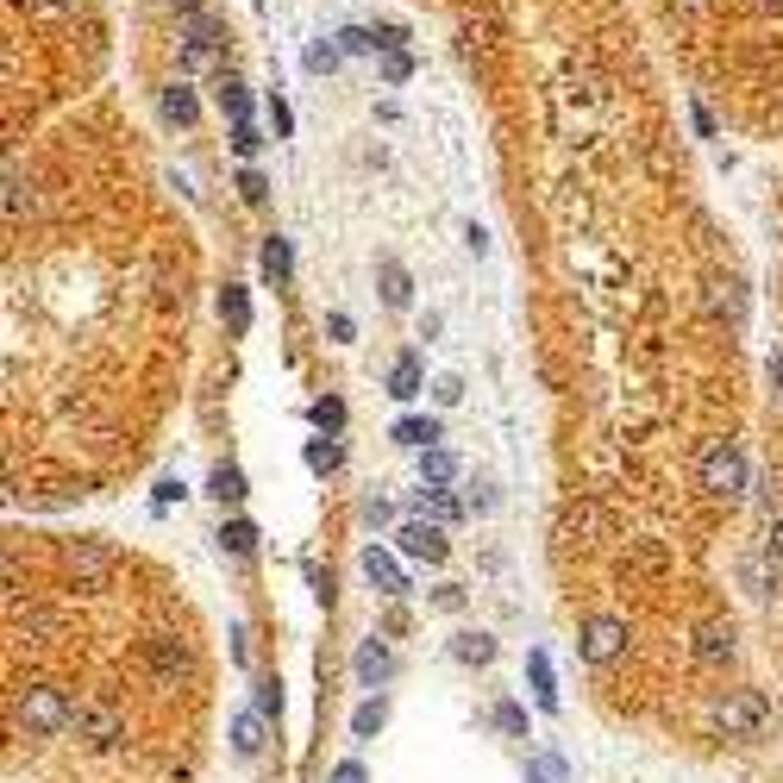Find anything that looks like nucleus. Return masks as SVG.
<instances>
[{
  "instance_id": "nucleus-1",
  "label": "nucleus",
  "mask_w": 783,
  "mask_h": 783,
  "mask_svg": "<svg viewBox=\"0 0 783 783\" xmlns=\"http://www.w3.org/2000/svg\"><path fill=\"white\" fill-rule=\"evenodd\" d=\"M13 715H19V727H26V733H38V740H57V733L76 727L82 708L69 702L63 690H51V683H26V690L13 696Z\"/></svg>"
},
{
  "instance_id": "nucleus-2",
  "label": "nucleus",
  "mask_w": 783,
  "mask_h": 783,
  "mask_svg": "<svg viewBox=\"0 0 783 783\" xmlns=\"http://www.w3.org/2000/svg\"><path fill=\"white\" fill-rule=\"evenodd\" d=\"M696 477H702V489L715 495V502H740L746 483H752V464L740 452V439H715V445H708L702 464H696Z\"/></svg>"
},
{
  "instance_id": "nucleus-3",
  "label": "nucleus",
  "mask_w": 783,
  "mask_h": 783,
  "mask_svg": "<svg viewBox=\"0 0 783 783\" xmlns=\"http://www.w3.org/2000/svg\"><path fill=\"white\" fill-rule=\"evenodd\" d=\"M708 715H715V727L733 733V740H758V733L777 721V708H771L765 690H727L715 708H708Z\"/></svg>"
},
{
  "instance_id": "nucleus-4",
  "label": "nucleus",
  "mask_w": 783,
  "mask_h": 783,
  "mask_svg": "<svg viewBox=\"0 0 783 783\" xmlns=\"http://www.w3.org/2000/svg\"><path fill=\"white\" fill-rule=\"evenodd\" d=\"M63 564H69V577H76L82 589H101L113 577V564H120V552H113L107 539H69Z\"/></svg>"
},
{
  "instance_id": "nucleus-5",
  "label": "nucleus",
  "mask_w": 783,
  "mask_h": 783,
  "mask_svg": "<svg viewBox=\"0 0 783 783\" xmlns=\"http://www.w3.org/2000/svg\"><path fill=\"white\" fill-rule=\"evenodd\" d=\"M577 646H583L589 664H614V658L627 652V621H621V614H589L583 633H577Z\"/></svg>"
},
{
  "instance_id": "nucleus-6",
  "label": "nucleus",
  "mask_w": 783,
  "mask_h": 783,
  "mask_svg": "<svg viewBox=\"0 0 783 783\" xmlns=\"http://www.w3.org/2000/svg\"><path fill=\"white\" fill-rule=\"evenodd\" d=\"M395 545H401V558H420V564H445V527L439 520H426V514H408L401 520V533H395Z\"/></svg>"
},
{
  "instance_id": "nucleus-7",
  "label": "nucleus",
  "mask_w": 783,
  "mask_h": 783,
  "mask_svg": "<svg viewBox=\"0 0 783 783\" xmlns=\"http://www.w3.org/2000/svg\"><path fill=\"white\" fill-rule=\"evenodd\" d=\"M351 677H358V690H383V683L395 677V652H389V639H364L358 658H351Z\"/></svg>"
},
{
  "instance_id": "nucleus-8",
  "label": "nucleus",
  "mask_w": 783,
  "mask_h": 783,
  "mask_svg": "<svg viewBox=\"0 0 783 783\" xmlns=\"http://www.w3.org/2000/svg\"><path fill=\"white\" fill-rule=\"evenodd\" d=\"M145 664H151L157 683H176V677H188V664H195V658H188V646H182L176 633H157V639H145Z\"/></svg>"
},
{
  "instance_id": "nucleus-9",
  "label": "nucleus",
  "mask_w": 783,
  "mask_h": 783,
  "mask_svg": "<svg viewBox=\"0 0 783 783\" xmlns=\"http://www.w3.org/2000/svg\"><path fill=\"white\" fill-rule=\"evenodd\" d=\"M733 652H740V633H733L727 621H702L696 627V664H733Z\"/></svg>"
},
{
  "instance_id": "nucleus-10",
  "label": "nucleus",
  "mask_w": 783,
  "mask_h": 783,
  "mask_svg": "<svg viewBox=\"0 0 783 783\" xmlns=\"http://www.w3.org/2000/svg\"><path fill=\"white\" fill-rule=\"evenodd\" d=\"M264 727H270V715H264V708H239V715H232V752H239V758H257V752H264Z\"/></svg>"
},
{
  "instance_id": "nucleus-11",
  "label": "nucleus",
  "mask_w": 783,
  "mask_h": 783,
  "mask_svg": "<svg viewBox=\"0 0 783 783\" xmlns=\"http://www.w3.org/2000/svg\"><path fill=\"white\" fill-rule=\"evenodd\" d=\"M364 577L383 589V596H408V577H401V564L383 552V545H364Z\"/></svg>"
},
{
  "instance_id": "nucleus-12",
  "label": "nucleus",
  "mask_w": 783,
  "mask_h": 783,
  "mask_svg": "<svg viewBox=\"0 0 783 783\" xmlns=\"http://www.w3.org/2000/svg\"><path fill=\"white\" fill-rule=\"evenodd\" d=\"M420 389H426V364H420V351H401L395 370H389V395H395V401H414Z\"/></svg>"
},
{
  "instance_id": "nucleus-13",
  "label": "nucleus",
  "mask_w": 783,
  "mask_h": 783,
  "mask_svg": "<svg viewBox=\"0 0 783 783\" xmlns=\"http://www.w3.org/2000/svg\"><path fill=\"white\" fill-rule=\"evenodd\" d=\"M389 439L408 445V452H426V445H439V420H433V414H401Z\"/></svg>"
},
{
  "instance_id": "nucleus-14",
  "label": "nucleus",
  "mask_w": 783,
  "mask_h": 783,
  "mask_svg": "<svg viewBox=\"0 0 783 783\" xmlns=\"http://www.w3.org/2000/svg\"><path fill=\"white\" fill-rule=\"evenodd\" d=\"M207 495H213V502H220V508H239L245 502V470L239 464H213V477H207Z\"/></svg>"
},
{
  "instance_id": "nucleus-15",
  "label": "nucleus",
  "mask_w": 783,
  "mask_h": 783,
  "mask_svg": "<svg viewBox=\"0 0 783 783\" xmlns=\"http://www.w3.org/2000/svg\"><path fill=\"white\" fill-rule=\"evenodd\" d=\"M527 783H571V758H564L558 746L527 752Z\"/></svg>"
},
{
  "instance_id": "nucleus-16",
  "label": "nucleus",
  "mask_w": 783,
  "mask_h": 783,
  "mask_svg": "<svg viewBox=\"0 0 783 783\" xmlns=\"http://www.w3.org/2000/svg\"><path fill=\"white\" fill-rule=\"evenodd\" d=\"M527 671H533V702L545 708V715H558V677H552V658L533 646V652H527Z\"/></svg>"
},
{
  "instance_id": "nucleus-17",
  "label": "nucleus",
  "mask_w": 783,
  "mask_h": 783,
  "mask_svg": "<svg viewBox=\"0 0 783 783\" xmlns=\"http://www.w3.org/2000/svg\"><path fill=\"white\" fill-rule=\"evenodd\" d=\"M470 502H452V495H445V489H433V483H426L420 495H414V502H408V514H426V520H439V527H445V520H458Z\"/></svg>"
},
{
  "instance_id": "nucleus-18",
  "label": "nucleus",
  "mask_w": 783,
  "mask_h": 783,
  "mask_svg": "<svg viewBox=\"0 0 783 783\" xmlns=\"http://www.w3.org/2000/svg\"><path fill=\"white\" fill-rule=\"evenodd\" d=\"M76 727L88 733V746H113V740H120V715H113V708H101V702H94V708H82V715H76Z\"/></svg>"
},
{
  "instance_id": "nucleus-19",
  "label": "nucleus",
  "mask_w": 783,
  "mask_h": 783,
  "mask_svg": "<svg viewBox=\"0 0 783 783\" xmlns=\"http://www.w3.org/2000/svg\"><path fill=\"white\" fill-rule=\"evenodd\" d=\"M420 483H433V489L458 483V458L445 452V445H426V452H420Z\"/></svg>"
},
{
  "instance_id": "nucleus-20",
  "label": "nucleus",
  "mask_w": 783,
  "mask_h": 783,
  "mask_svg": "<svg viewBox=\"0 0 783 783\" xmlns=\"http://www.w3.org/2000/svg\"><path fill=\"white\" fill-rule=\"evenodd\" d=\"M376 282H383V301H389V307H408V301H414V282H408V270H401L395 257L376 264Z\"/></svg>"
},
{
  "instance_id": "nucleus-21",
  "label": "nucleus",
  "mask_w": 783,
  "mask_h": 783,
  "mask_svg": "<svg viewBox=\"0 0 783 783\" xmlns=\"http://www.w3.org/2000/svg\"><path fill=\"white\" fill-rule=\"evenodd\" d=\"M195 113H201V101H195V88H188V82H170V88H163V120L195 126Z\"/></svg>"
},
{
  "instance_id": "nucleus-22",
  "label": "nucleus",
  "mask_w": 783,
  "mask_h": 783,
  "mask_svg": "<svg viewBox=\"0 0 783 783\" xmlns=\"http://www.w3.org/2000/svg\"><path fill=\"white\" fill-rule=\"evenodd\" d=\"M220 320L232 332H251V295L239 289V282H226V289H220Z\"/></svg>"
},
{
  "instance_id": "nucleus-23",
  "label": "nucleus",
  "mask_w": 783,
  "mask_h": 783,
  "mask_svg": "<svg viewBox=\"0 0 783 783\" xmlns=\"http://www.w3.org/2000/svg\"><path fill=\"white\" fill-rule=\"evenodd\" d=\"M264 276L276 282V289L295 276V257H289V239H282V232H270V239H264Z\"/></svg>"
},
{
  "instance_id": "nucleus-24",
  "label": "nucleus",
  "mask_w": 783,
  "mask_h": 783,
  "mask_svg": "<svg viewBox=\"0 0 783 783\" xmlns=\"http://www.w3.org/2000/svg\"><path fill=\"white\" fill-rule=\"evenodd\" d=\"M307 470H314V477H332V470L345 464V452H339V439H307Z\"/></svg>"
},
{
  "instance_id": "nucleus-25",
  "label": "nucleus",
  "mask_w": 783,
  "mask_h": 783,
  "mask_svg": "<svg viewBox=\"0 0 783 783\" xmlns=\"http://www.w3.org/2000/svg\"><path fill=\"white\" fill-rule=\"evenodd\" d=\"M452 658H458V664H489V658H495V639H489V633H458V639H452Z\"/></svg>"
},
{
  "instance_id": "nucleus-26",
  "label": "nucleus",
  "mask_w": 783,
  "mask_h": 783,
  "mask_svg": "<svg viewBox=\"0 0 783 783\" xmlns=\"http://www.w3.org/2000/svg\"><path fill=\"white\" fill-rule=\"evenodd\" d=\"M220 113H232V120H251V88L239 76H220Z\"/></svg>"
},
{
  "instance_id": "nucleus-27",
  "label": "nucleus",
  "mask_w": 783,
  "mask_h": 783,
  "mask_svg": "<svg viewBox=\"0 0 783 783\" xmlns=\"http://www.w3.org/2000/svg\"><path fill=\"white\" fill-rule=\"evenodd\" d=\"M220 545H226L232 558H251V552H257V527H251V520H226V527H220Z\"/></svg>"
},
{
  "instance_id": "nucleus-28",
  "label": "nucleus",
  "mask_w": 783,
  "mask_h": 783,
  "mask_svg": "<svg viewBox=\"0 0 783 783\" xmlns=\"http://www.w3.org/2000/svg\"><path fill=\"white\" fill-rule=\"evenodd\" d=\"M383 721H389L383 696H370V702H358V715H351V733H358V740H370V733H383Z\"/></svg>"
},
{
  "instance_id": "nucleus-29",
  "label": "nucleus",
  "mask_w": 783,
  "mask_h": 783,
  "mask_svg": "<svg viewBox=\"0 0 783 783\" xmlns=\"http://www.w3.org/2000/svg\"><path fill=\"white\" fill-rule=\"evenodd\" d=\"M307 420H314L320 433H339V426H345V401L339 395H320L314 408H307Z\"/></svg>"
},
{
  "instance_id": "nucleus-30",
  "label": "nucleus",
  "mask_w": 783,
  "mask_h": 783,
  "mask_svg": "<svg viewBox=\"0 0 783 783\" xmlns=\"http://www.w3.org/2000/svg\"><path fill=\"white\" fill-rule=\"evenodd\" d=\"M32 207V182L26 176H19V163L7 157V213H13V220H19V213H26Z\"/></svg>"
},
{
  "instance_id": "nucleus-31",
  "label": "nucleus",
  "mask_w": 783,
  "mask_h": 783,
  "mask_svg": "<svg viewBox=\"0 0 783 783\" xmlns=\"http://www.w3.org/2000/svg\"><path fill=\"white\" fill-rule=\"evenodd\" d=\"M489 721L502 727L508 740H527V708H520V702H495V715H489Z\"/></svg>"
},
{
  "instance_id": "nucleus-32",
  "label": "nucleus",
  "mask_w": 783,
  "mask_h": 783,
  "mask_svg": "<svg viewBox=\"0 0 783 783\" xmlns=\"http://www.w3.org/2000/svg\"><path fill=\"white\" fill-rule=\"evenodd\" d=\"M708 301H715V314H727V320H740V314H746L740 282H715V295H708Z\"/></svg>"
},
{
  "instance_id": "nucleus-33",
  "label": "nucleus",
  "mask_w": 783,
  "mask_h": 783,
  "mask_svg": "<svg viewBox=\"0 0 783 783\" xmlns=\"http://www.w3.org/2000/svg\"><path fill=\"white\" fill-rule=\"evenodd\" d=\"M232 151H239V157H245V163H251V157H257V151H264V132H257V126H251V120H232Z\"/></svg>"
},
{
  "instance_id": "nucleus-34",
  "label": "nucleus",
  "mask_w": 783,
  "mask_h": 783,
  "mask_svg": "<svg viewBox=\"0 0 783 783\" xmlns=\"http://www.w3.org/2000/svg\"><path fill=\"white\" fill-rule=\"evenodd\" d=\"M376 44H383V32H364V26H345L339 32V51L345 57H364V51H376Z\"/></svg>"
},
{
  "instance_id": "nucleus-35",
  "label": "nucleus",
  "mask_w": 783,
  "mask_h": 783,
  "mask_svg": "<svg viewBox=\"0 0 783 783\" xmlns=\"http://www.w3.org/2000/svg\"><path fill=\"white\" fill-rule=\"evenodd\" d=\"M339 57H345L339 44H307V57H301V63L314 69V76H332V69H339Z\"/></svg>"
},
{
  "instance_id": "nucleus-36",
  "label": "nucleus",
  "mask_w": 783,
  "mask_h": 783,
  "mask_svg": "<svg viewBox=\"0 0 783 783\" xmlns=\"http://www.w3.org/2000/svg\"><path fill=\"white\" fill-rule=\"evenodd\" d=\"M264 113H270V132H276V138H289V132H295V113H289V101H282V94H270Z\"/></svg>"
},
{
  "instance_id": "nucleus-37",
  "label": "nucleus",
  "mask_w": 783,
  "mask_h": 783,
  "mask_svg": "<svg viewBox=\"0 0 783 783\" xmlns=\"http://www.w3.org/2000/svg\"><path fill=\"white\" fill-rule=\"evenodd\" d=\"M257 708H264L270 721L282 715V677H257Z\"/></svg>"
},
{
  "instance_id": "nucleus-38",
  "label": "nucleus",
  "mask_w": 783,
  "mask_h": 783,
  "mask_svg": "<svg viewBox=\"0 0 783 783\" xmlns=\"http://www.w3.org/2000/svg\"><path fill=\"white\" fill-rule=\"evenodd\" d=\"M239 195H245L251 207H264V201H270V182H264V170H239Z\"/></svg>"
},
{
  "instance_id": "nucleus-39",
  "label": "nucleus",
  "mask_w": 783,
  "mask_h": 783,
  "mask_svg": "<svg viewBox=\"0 0 783 783\" xmlns=\"http://www.w3.org/2000/svg\"><path fill=\"white\" fill-rule=\"evenodd\" d=\"M358 514H364V527H389V514H395V508L383 502V495H364V508H358Z\"/></svg>"
},
{
  "instance_id": "nucleus-40",
  "label": "nucleus",
  "mask_w": 783,
  "mask_h": 783,
  "mask_svg": "<svg viewBox=\"0 0 783 783\" xmlns=\"http://www.w3.org/2000/svg\"><path fill=\"white\" fill-rule=\"evenodd\" d=\"M433 395H439V408H458V401H464V383H458V376H439Z\"/></svg>"
},
{
  "instance_id": "nucleus-41",
  "label": "nucleus",
  "mask_w": 783,
  "mask_h": 783,
  "mask_svg": "<svg viewBox=\"0 0 783 783\" xmlns=\"http://www.w3.org/2000/svg\"><path fill=\"white\" fill-rule=\"evenodd\" d=\"M326 783H370L364 777V765H358V758H339V765H332V777Z\"/></svg>"
},
{
  "instance_id": "nucleus-42",
  "label": "nucleus",
  "mask_w": 783,
  "mask_h": 783,
  "mask_svg": "<svg viewBox=\"0 0 783 783\" xmlns=\"http://www.w3.org/2000/svg\"><path fill=\"white\" fill-rule=\"evenodd\" d=\"M408 69H414V63H408V51H401V44H395V51L383 57V76H389V82H401V76H408Z\"/></svg>"
},
{
  "instance_id": "nucleus-43",
  "label": "nucleus",
  "mask_w": 783,
  "mask_h": 783,
  "mask_svg": "<svg viewBox=\"0 0 783 783\" xmlns=\"http://www.w3.org/2000/svg\"><path fill=\"white\" fill-rule=\"evenodd\" d=\"M765 558H783V514H771V527H765Z\"/></svg>"
},
{
  "instance_id": "nucleus-44",
  "label": "nucleus",
  "mask_w": 783,
  "mask_h": 783,
  "mask_svg": "<svg viewBox=\"0 0 783 783\" xmlns=\"http://www.w3.org/2000/svg\"><path fill=\"white\" fill-rule=\"evenodd\" d=\"M326 332H332V345H351V332H358V326H351V314H332Z\"/></svg>"
},
{
  "instance_id": "nucleus-45",
  "label": "nucleus",
  "mask_w": 783,
  "mask_h": 783,
  "mask_svg": "<svg viewBox=\"0 0 783 783\" xmlns=\"http://www.w3.org/2000/svg\"><path fill=\"white\" fill-rule=\"evenodd\" d=\"M232 658L251 664V633H245V627H232Z\"/></svg>"
},
{
  "instance_id": "nucleus-46",
  "label": "nucleus",
  "mask_w": 783,
  "mask_h": 783,
  "mask_svg": "<svg viewBox=\"0 0 783 783\" xmlns=\"http://www.w3.org/2000/svg\"><path fill=\"white\" fill-rule=\"evenodd\" d=\"M690 126H696V132H702V138H715V120H708V107H702V101H696V107H690Z\"/></svg>"
},
{
  "instance_id": "nucleus-47",
  "label": "nucleus",
  "mask_w": 783,
  "mask_h": 783,
  "mask_svg": "<svg viewBox=\"0 0 783 783\" xmlns=\"http://www.w3.org/2000/svg\"><path fill=\"white\" fill-rule=\"evenodd\" d=\"M752 13H783V0H746Z\"/></svg>"
},
{
  "instance_id": "nucleus-48",
  "label": "nucleus",
  "mask_w": 783,
  "mask_h": 783,
  "mask_svg": "<svg viewBox=\"0 0 783 783\" xmlns=\"http://www.w3.org/2000/svg\"><path fill=\"white\" fill-rule=\"evenodd\" d=\"M771 383L783 389V351H771Z\"/></svg>"
},
{
  "instance_id": "nucleus-49",
  "label": "nucleus",
  "mask_w": 783,
  "mask_h": 783,
  "mask_svg": "<svg viewBox=\"0 0 783 783\" xmlns=\"http://www.w3.org/2000/svg\"><path fill=\"white\" fill-rule=\"evenodd\" d=\"M38 7H51V13H69V7H76V0H38Z\"/></svg>"
}]
</instances>
